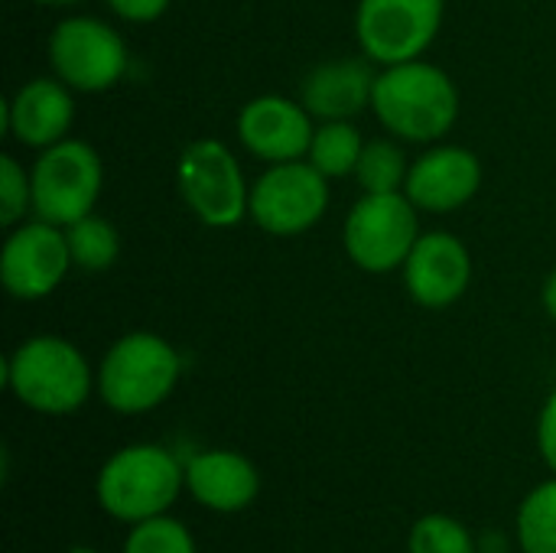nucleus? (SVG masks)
<instances>
[{
	"label": "nucleus",
	"instance_id": "f257e3e1",
	"mask_svg": "<svg viewBox=\"0 0 556 553\" xmlns=\"http://www.w3.org/2000/svg\"><path fill=\"white\" fill-rule=\"evenodd\" d=\"M371 108L378 121L401 140H440L459 114V91L453 78L420 59L388 65L375 78Z\"/></svg>",
	"mask_w": 556,
	"mask_h": 553
},
{
	"label": "nucleus",
	"instance_id": "f03ea898",
	"mask_svg": "<svg viewBox=\"0 0 556 553\" xmlns=\"http://www.w3.org/2000/svg\"><path fill=\"white\" fill-rule=\"evenodd\" d=\"M3 375L10 391L39 414H72L91 391L85 355L59 336L26 339L7 359Z\"/></svg>",
	"mask_w": 556,
	"mask_h": 553
},
{
	"label": "nucleus",
	"instance_id": "7ed1b4c3",
	"mask_svg": "<svg viewBox=\"0 0 556 553\" xmlns=\"http://www.w3.org/2000/svg\"><path fill=\"white\" fill-rule=\"evenodd\" d=\"M179 381L176 349L153 332H130L101 362L98 388L117 414H143L169 398Z\"/></svg>",
	"mask_w": 556,
	"mask_h": 553
},
{
	"label": "nucleus",
	"instance_id": "20e7f679",
	"mask_svg": "<svg viewBox=\"0 0 556 553\" xmlns=\"http://www.w3.org/2000/svg\"><path fill=\"white\" fill-rule=\"evenodd\" d=\"M182 486L179 463L160 447H127L98 476V502L117 521H147L166 512Z\"/></svg>",
	"mask_w": 556,
	"mask_h": 553
},
{
	"label": "nucleus",
	"instance_id": "39448f33",
	"mask_svg": "<svg viewBox=\"0 0 556 553\" xmlns=\"http://www.w3.org/2000/svg\"><path fill=\"white\" fill-rule=\"evenodd\" d=\"M29 179L36 218L68 228L72 222L94 212L104 169L101 156L85 140H59L42 150Z\"/></svg>",
	"mask_w": 556,
	"mask_h": 553
},
{
	"label": "nucleus",
	"instance_id": "423d86ee",
	"mask_svg": "<svg viewBox=\"0 0 556 553\" xmlns=\"http://www.w3.org/2000/svg\"><path fill=\"white\" fill-rule=\"evenodd\" d=\"M417 238V205L407 192H365L345 218V251L368 274L404 267Z\"/></svg>",
	"mask_w": 556,
	"mask_h": 553
},
{
	"label": "nucleus",
	"instance_id": "0eeeda50",
	"mask_svg": "<svg viewBox=\"0 0 556 553\" xmlns=\"http://www.w3.org/2000/svg\"><path fill=\"white\" fill-rule=\"evenodd\" d=\"M179 192L189 212L208 228H231L248 215L251 189L238 160L222 140H195L176 166Z\"/></svg>",
	"mask_w": 556,
	"mask_h": 553
},
{
	"label": "nucleus",
	"instance_id": "6e6552de",
	"mask_svg": "<svg viewBox=\"0 0 556 553\" xmlns=\"http://www.w3.org/2000/svg\"><path fill=\"white\" fill-rule=\"evenodd\" d=\"M329 209L326 176L309 160L270 163V169L251 186L248 215L257 228L277 238L309 231Z\"/></svg>",
	"mask_w": 556,
	"mask_h": 553
},
{
	"label": "nucleus",
	"instance_id": "1a4fd4ad",
	"mask_svg": "<svg viewBox=\"0 0 556 553\" xmlns=\"http://www.w3.org/2000/svg\"><path fill=\"white\" fill-rule=\"evenodd\" d=\"M49 62L75 91H104L127 72L124 39L94 16H68L49 36Z\"/></svg>",
	"mask_w": 556,
	"mask_h": 553
},
{
	"label": "nucleus",
	"instance_id": "9d476101",
	"mask_svg": "<svg viewBox=\"0 0 556 553\" xmlns=\"http://www.w3.org/2000/svg\"><path fill=\"white\" fill-rule=\"evenodd\" d=\"M443 0H362L355 33L371 62L397 65L417 59L440 33Z\"/></svg>",
	"mask_w": 556,
	"mask_h": 553
},
{
	"label": "nucleus",
	"instance_id": "9b49d317",
	"mask_svg": "<svg viewBox=\"0 0 556 553\" xmlns=\"http://www.w3.org/2000/svg\"><path fill=\"white\" fill-rule=\"evenodd\" d=\"M72 267L65 231L52 222H29L20 225L0 251V280L10 297L16 300H42L49 297L65 271Z\"/></svg>",
	"mask_w": 556,
	"mask_h": 553
},
{
	"label": "nucleus",
	"instance_id": "f8f14e48",
	"mask_svg": "<svg viewBox=\"0 0 556 553\" xmlns=\"http://www.w3.org/2000/svg\"><path fill=\"white\" fill-rule=\"evenodd\" d=\"M313 134V114L303 108V101L296 104L280 95H261L238 114L241 143L267 163L306 160Z\"/></svg>",
	"mask_w": 556,
	"mask_h": 553
},
{
	"label": "nucleus",
	"instance_id": "ddd939ff",
	"mask_svg": "<svg viewBox=\"0 0 556 553\" xmlns=\"http://www.w3.org/2000/svg\"><path fill=\"white\" fill-rule=\"evenodd\" d=\"M469 280H472V257L456 235L430 231L417 238L404 264V284L420 306L443 310L456 303L469 290Z\"/></svg>",
	"mask_w": 556,
	"mask_h": 553
},
{
	"label": "nucleus",
	"instance_id": "4468645a",
	"mask_svg": "<svg viewBox=\"0 0 556 553\" xmlns=\"http://www.w3.org/2000/svg\"><path fill=\"white\" fill-rule=\"evenodd\" d=\"M482 186V163L466 147H437L424 153L404 183L407 199L424 212H456Z\"/></svg>",
	"mask_w": 556,
	"mask_h": 553
},
{
	"label": "nucleus",
	"instance_id": "2eb2a0df",
	"mask_svg": "<svg viewBox=\"0 0 556 553\" xmlns=\"http://www.w3.org/2000/svg\"><path fill=\"white\" fill-rule=\"evenodd\" d=\"M72 121H75V101L62 78L59 81L33 78L7 104V127L23 147L46 150L65 140Z\"/></svg>",
	"mask_w": 556,
	"mask_h": 553
},
{
	"label": "nucleus",
	"instance_id": "dca6fc26",
	"mask_svg": "<svg viewBox=\"0 0 556 553\" xmlns=\"http://www.w3.org/2000/svg\"><path fill=\"white\" fill-rule=\"evenodd\" d=\"M375 72L362 59H336L316 65L303 81V108L319 121H349L371 104Z\"/></svg>",
	"mask_w": 556,
	"mask_h": 553
},
{
	"label": "nucleus",
	"instance_id": "f3484780",
	"mask_svg": "<svg viewBox=\"0 0 556 553\" xmlns=\"http://www.w3.org/2000/svg\"><path fill=\"white\" fill-rule=\"evenodd\" d=\"M186 482L189 492L215 512H238L251 505L261 489L254 466L241 453H228V450L192 456L186 466Z\"/></svg>",
	"mask_w": 556,
	"mask_h": 553
},
{
	"label": "nucleus",
	"instance_id": "a211bd4d",
	"mask_svg": "<svg viewBox=\"0 0 556 553\" xmlns=\"http://www.w3.org/2000/svg\"><path fill=\"white\" fill-rule=\"evenodd\" d=\"M362 150H365V140H362L355 124H349V121H326L323 127H316L306 160L326 179L329 176H349V173H355V166L362 160Z\"/></svg>",
	"mask_w": 556,
	"mask_h": 553
},
{
	"label": "nucleus",
	"instance_id": "6ab92c4d",
	"mask_svg": "<svg viewBox=\"0 0 556 553\" xmlns=\"http://www.w3.org/2000/svg\"><path fill=\"white\" fill-rule=\"evenodd\" d=\"M65 241H68L72 264L88 271V274H101V271L114 267V261L121 254L117 228L98 215H85V218L72 222L65 228Z\"/></svg>",
	"mask_w": 556,
	"mask_h": 553
},
{
	"label": "nucleus",
	"instance_id": "aec40b11",
	"mask_svg": "<svg viewBox=\"0 0 556 553\" xmlns=\"http://www.w3.org/2000/svg\"><path fill=\"white\" fill-rule=\"evenodd\" d=\"M407 156L394 140H371L362 150V160L355 166L358 186L365 192H401L407 183Z\"/></svg>",
	"mask_w": 556,
	"mask_h": 553
},
{
	"label": "nucleus",
	"instance_id": "412c9836",
	"mask_svg": "<svg viewBox=\"0 0 556 553\" xmlns=\"http://www.w3.org/2000/svg\"><path fill=\"white\" fill-rule=\"evenodd\" d=\"M518 538L525 553H556V482L528 495L518 515Z\"/></svg>",
	"mask_w": 556,
	"mask_h": 553
},
{
	"label": "nucleus",
	"instance_id": "4be33fe9",
	"mask_svg": "<svg viewBox=\"0 0 556 553\" xmlns=\"http://www.w3.org/2000/svg\"><path fill=\"white\" fill-rule=\"evenodd\" d=\"M410 553H476V548L459 521L446 515H427L410 531Z\"/></svg>",
	"mask_w": 556,
	"mask_h": 553
},
{
	"label": "nucleus",
	"instance_id": "5701e85b",
	"mask_svg": "<svg viewBox=\"0 0 556 553\" xmlns=\"http://www.w3.org/2000/svg\"><path fill=\"white\" fill-rule=\"evenodd\" d=\"M124 553H195L189 531L173 518H147L127 538Z\"/></svg>",
	"mask_w": 556,
	"mask_h": 553
},
{
	"label": "nucleus",
	"instance_id": "b1692460",
	"mask_svg": "<svg viewBox=\"0 0 556 553\" xmlns=\"http://www.w3.org/2000/svg\"><path fill=\"white\" fill-rule=\"evenodd\" d=\"M33 205V179L26 169L7 153L0 156V225H16Z\"/></svg>",
	"mask_w": 556,
	"mask_h": 553
},
{
	"label": "nucleus",
	"instance_id": "393cba45",
	"mask_svg": "<svg viewBox=\"0 0 556 553\" xmlns=\"http://www.w3.org/2000/svg\"><path fill=\"white\" fill-rule=\"evenodd\" d=\"M108 7L130 23H150L166 13L169 0H108Z\"/></svg>",
	"mask_w": 556,
	"mask_h": 553
},
{
	"label": "nucleus",
	"instance_id": "a878e982",
	"mask_svg": "<svg viewBox=\"0 0 556 553\" xmlns=\"http://www.w3.org/2000/svg\"><path fill=\"white\" fill-rule=\"evenodd\" d=\"M538 443H541V453H544L547 466L556 473V391L544 404L541 427H538Z\"/></svg>",
	"mask_w": 556,
	"mask_h": 553
},
{
	"label": "nucleus",
	"instance_id": "bb28decb",
	"mask_svg": "<svg viewBox=\"0 0 556 553\" xmlns=\"http://www.w3.org/2000/svg\"><path fill=\"white\" fill-rule=\"evenodd\" d=\"M544 310L556 319V271L547 277V284H544Z\"/></svg>",
	"mask_w": 556,
	"mask_h": 553
},
{
	"label": "nucleus",
	"instance_id": "cd10ccee",
	"mask_svg": "<svg viewBox=\"0 0 556 553\" xmlns=\"http://www.w3.org/2000/svg\"><path fill=\"white\" fill-rule=\"evenodd\" d=\"M33 3H42V7H68V3H78V0H33Z\"/></svg>",
	"mask_w": 556,
	"mask_h": 553
},
{
	"label": "nucleus",
	"instance_id": "c85d7f7f",
	"mask_svg": "<svg viewBox=\"0 0 556 553\" xmlns=\"http://www.w3.org/2000/svg\"><path fill=\"white\" fill-rule=\"evenodd\" d=\"M68 553H94V551H88V548H75V551H68Z\"/></svg>",
	"mask_w": 556,
	"mask_h": 553
}]
</instances>
